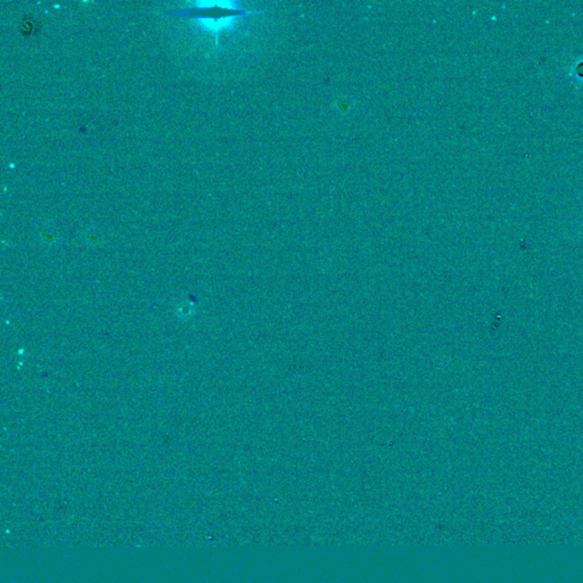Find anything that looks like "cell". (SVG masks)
I'll return each instance as SVG.
<instances>
[{
    "mask_svg": "<svg viewBox=\"0 0 583 583\" xmlns=\"http://www.w3.org/2000/svg\"><path fill=\"white\" fill-rule=\"evenodd\" d=\"M204 5L205 6H201V7H195V9H190L186 11H182L180 14L201 17V19H205V20H215V22H217V21L227 19V17H235L239 16V15L247 14V13H253L252 11L232 9V7L219 5V4L210 5L209 3H205Z\"/></svg>",
    "mask_w": 583,
    "mask_h": 583,
    "instance_id": "cell-1",
    "label": "cell"
}]
</instances>
